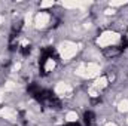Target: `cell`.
<instances>
[{
  "mask_svg": "<svg viewBox=\"0 0 128 126\" xmlns=\"http://www.w3.org/2000/svg\"><path fill=\"white\" fill-rule=\"evenodd\" d=\"M27 92H28V94L32 95L33 98H34L36 95L40 92V88H39L36 83H30V85H28V88H27Z\"/></svg>",
  "mask_w": 128,
  "mask_h": 126,
  "instance_id": "3957f363",
  "label": "cell"
},
{
  "mask_svg": "<svg viewBox=\"0 0 128 126\" xmlns=\"http://www.w3.org/2000/svg\"><path fill=\"white\" fill-rule=\"evenodd\" d=\"M119 48H121L122 51H124V49H127V48H128V39L124 37V39L121 40V46H119Z\"/></svg>",
  "mask_w": 128,
  "mask_h": 126,
  "instance_id": "5b68a950",
  "label": "cell"
},
{
  "mask_svg": "<svg viewBox=\"0 0 128 126\" xmlns=\"http://www.w3.org/2000/svg\"><path fill=\"white\" fill-rule=\"evenodd\" d=\"M122 52V49L119 48V46H115V48H107V49H104V57H107V58H113V57H118L119 54Z\"/></svg>",
  "mask_w": 128,
  "mask_h": 126,
  "instance_id": "6da1fadb",
  "label": "cell"
},
{
  "mask_svg": "<svg viewBox=\"0 0 128 126\" xmlns=\"http://www.w3.org/2000/svg\"><path fill=\"white\" fill-rule=\"evenodd\" d=\"M94 119H96V114L92 113V111H86L85 114H84V120H85V125L86 126H91L94 123Z\"/></svg>",
  "mask_w": 128,
  "mask_h": 126,
  "instance_id": "7a4b0ae2",
  "label": "cell"
},
{
  "mask_svg": "<svg viewBox=\"0 0 128 126\" xmlns=\"http://www.w3.org/2000/svg\"><path fill=\"white\" fill-rule=\"evenodd\" d=\"M30 52H32V46H22V49H21V54H22L24 57H27Z\"/></svg>",
  "mask_w": 128,
  "mask_h": 126,
  "instance_id": "277c9868",
  "label": "cell"
},
{
  "mask_svg": "<svg viewBox=\"0 0 128 126\" xmlns=\"http://www.w3.org/2000/svg\"><path fill=\"white\" fill-rule=\"evenodd\" d=\"M64 126H80L78 122H68V123H66Z\"/></svg>",
  "mask_w": 128,
  "mask_h": 126,
  "instance_id": "8992f818",
  "label": "cell"
}]
</instances>
